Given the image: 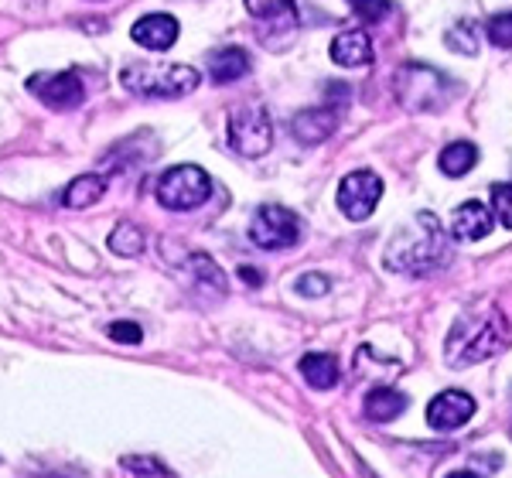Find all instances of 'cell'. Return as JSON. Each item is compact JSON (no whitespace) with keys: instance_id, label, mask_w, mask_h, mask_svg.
Listing matches in <instances>:
<instances>
[{"instance_id":"12","label":"cell","mask_w":512,"mask_h":478,"mask_svg":"<svg viewBox=\"0 0 512 478\" xmlns=\"http://www.w3.org/2000/svg\"><path fill=\"white\" fill-rule=\"evenodd\" d=\"M178 31L181 28L171 14H144V18L130 28V38H134L140 48H147V52H168L178 41Z\"/></svg>"},{"instance_id":"3","label":"cell","mask_w":512,"mask_h":478,"mask_svg":"<svg viewBox=\"0 0 512 478\" xmlns=\"http://www.w3.org/2000/svg\"><path fill=\"white\" fill-rule=\"evenodd\" d=\"M120 82L127 93L144 96V100H181L195 93L202 76L181 62H130L120 72Z\"/></svg>"},{"instance_id":"7","label":"cell","mask_w":512,"mask_h":478,"mask_svg":"<svg viewBox=\"0 0 512 478\" xmlns=\"http://www.w3.org/2000/svg\"><path fill=\"white\" fill-rule=\"evenodd\" d=\"M250 239L260 250H287L301 239V219L284 205H260L250 222Z\"/></svg>"},{"instance_id":"28","label":"cell","mask_w":512,"mask_h":478,"mask_svg":"<svg viewBox=\"0 0 512 478\" xmlns=\"http://www.w3.org/2000/svg\"><path fill=\"white\" fill-rule=\"evenodd\" d=\"M106 335H110L113 342H120V345H137L140 339H144V332H140L137 321H113V325L106 328Z\"/></svg>"},{"instance_id":"17","label":"cell","mask_w":512,"mask_h":478,"mask_svg":"<svg viewBox=\"0 0 512 478\" xmlns=\"http://www.w3.org/2000/svg\"><path fill=\"white\" fill-rule=\"evenodd\" d=\"M250 72V55L243 48H219L216 55H209V79L216 86H229V82L243 79Z\"/></svg>"},{"instance_id":"11","label":"cell","mask_w":512,"mask_h":478,"mask_svg":"<svg viewBox=\"0 0 512 478\" xmlns=\"http://www.w3.org/2000/svg\"><path fill=\"white\" fill-rule=\"evenodd\" d=\"M342 123V113L335 106H311V110H301L291 117V134L301 140V144L315 147L321 140H328Z\"/></svg>"},{"instance_id":"25","label":"cell","mask_w":512,"mask_h":478,"mask_svg":"<svg viewBox=\"0 0 512 478\" xmlns=\"http://www.w3.org/2000/svg\"><path fill=\"white\" fill-rule=\"evenodd\" d=\"M485 35H489V41L495 48H512V11L489 18V24H485Z\"/></svg>"},{"instance_id":"1","label":"cell","mask_w":512,"mask_h":478,"mask_svg":"<svg viewBox=\"0 0 512 478\" xmlns=\"http://www.w3.org/2000/svg\"><path fill=\"white\" fill-rule=\"evenodd\" d=\"M451 263V239L434 212H417L407 229H400L386 246L383 267L393 274L431 277Z\"/></svg>"},{"instance_id":"31","label":"cell","mask_w":512,"mask_h":478,"mask_svg":"<svg viewBox=\"0 0 512 478\" xmlns=\"http://www.w3.org/2000/svg\"><path fill=\"white\" fill-rule=\"evenodd\" d=\"M448 478H478L475 472H468V468H461V472H451Z\"/></svg>"},{"instance_id":"2","label":"cell","mask_w":512,"mask_h":478,"mask_svg":"<svg viewBox=\"0 0 512 478\" xmlns=\"http://www.w3.org/2000/svg\"><path fill=\"white\" fill-rule=\"evenodd\" d=\"M509 345V321L495 304H478L451 325L448 342H444V362L451 369H465L475 362L499 356Z\"/></svg>"},{"instance_id":"21","label":"cell","mask_w":512,"mask_h":478,"mask_svg":"<svg viewBox=\"0 0 512 478\" xmlns=\"http://www.w3.org/2000/svg\"><path fill=\"white\" fill-rule=\"evenodd\" d=\"M188 274H192L198 284L205 287V294L226 298V277H222V270L209 257H205V253H195V257H188Z\"/></svg>"},{"instance_id":"19","label":"cell","mask_w":512,"mask_h":478,"mask_svg":"<svg viewBox=\"0 0 512 478\" xmlns=\"http://www.w3.org/2000/svg\"><path fill=\"white\" fill-rule=\"evenodd\" d=\"M437 164H441V171L448 178H465L468 171L478 164V147L472 144V140H454V144H448L441 151Z\"/></svg>"},{"instance_id":"26","label":"cell","mask_w":512,"mask_h":478,"mask_svg":"<svg viewBox=\"0 0 512 478\" xmlns=\"http://www.w3.org/2000/svg\"><path fill=\"white\" fill-rule=\"evenodd\" d=\"M345 4L352 7L355 14H359L366 24H376V21H383L386 14H390V0H345Z\"/></svg>"},{"instance_id":"15","label":"cell","mask_w":512,"mask_h":478,"mask_svg":"<svg viewBox=\"0 0 512 478\" xmlns=\"http://www.w3.org/2000/svg\"><path fill=\"white\" fill-rule=\"evenodd\" d=\"M407 393H400L396 386H373L366 393V417L376 420V424H390L407 410Z\"/></svg>"},{"instance_id":"13","label":"cell","mask_w":512,"mask_h":478,"mask_svg":"<svg viewBox=\"0 0 512 478\" xmlns=\"http://www.w3.org/2000/svg\"><path fill=\"white\" fill-rule=\"evenodd\" d=\"M492 233V212L482 202H465L454 209L451 219V236L454 243H478Z\"/></svg>"},{"instance_id":"27","label":"cell","mask_w":512,"mask_h":478,"mask_svg":"<svg viewBox=\"0 0 512 478\" xmlns=\"http://www.w3.org/2000/svg\"><path fill=\"white\" fill-rule=\"evenodd\" d=\"M123 468L127 472H134V475H164V478H171V468H164L158 458H123Z\"/></svg>"},{"instance_id":"4","label":"cell","mask_w":512,"mask_h":478,"mask_svg":"<svg viewBox=\"0 0 512 478\" xmlns=\"http://www.w3.org/2000/svg\"><path fill=\"white\" fill-rule=\"evenodd\" d=\"M393 89L400 106L410 113L448 110L451 100L458 96V82L444 76L441 69H431V65H420V62H407L403 69H396Z\"/></svg>"},{"instance_id":"10","label":"cell","mask_w":512,"mask_h":478,"mask_svg":"<svg viewBox=\"0 0 512 478\" xmlns=\"http://www.w3.org/2000/svg\"><path fill=\"white\" fill-rule=\"evenodd\" d=\"M475 417V400L465 390H444L427 403V424L434 431H458Z\"/></svg>"},{"instance_id":"18","label":"cell","mask_w":512,"mask_h":478,"mask_svg":"<svg viewBox=\"0 0 512 478\" xmlns=\"http://www.w3.org/2000/svg\"><path fill=\"white\" fill-rule=\"evenodd\" d=\"M297 369H301V376L308 379L315 390H332V386L338 383V376H342L338 359L328 356V352H308Z\"/></svg>"},{"instance_id":"29","label":"cell","mask_w":512,"mask_h":478,"mask_svg":"<svg viewBox=\"0 0 512 478\" xmlns=\"http://www.w3.org/2000/svg\"><path fill=\"white\" fill-rule=\"evenodd\" d=\"M294 291L301 294V298H321V294H328V277H321V274H304V277L294 284Z\"/></svg>"},{"instance_id":"20","label":"cell","mask_w":512,"mask_h":478,"mask_svg":"<svg viewBox=\"0 0 512 478\" xmlns=\"http://www.w3.org/2000/svg\"><path fill=\"white\" fill-rule=\"evenodd\" d=\"M106 195V178L103 175H79L69 188L62 192V205L69 209H89Z\"/></svg>"},{"instance_id":"5","label":"cell","mask_w":512,"mask_h":478,"mask_svg":"<svg viewBox=\"0 0 512 478\" xmlns=\"http://www.w3.org/2000/svg\"><path fill=\"white\" fill-rule=\"evenodd\" d=\"M229 147L239 158H263L274 147V120L263 106H236L229 113Z\"/></svg>"},{"instance_id":"8","label":"cell","mask_w":512,"mask_h":478,"mask_svg":"<svg viewBox=\"0 0 512 478\" xmlns=\"http://www.w3.org/2000/svg\"><path fill=\"white\" fill-rule=\"evenodd\" d=\"M28 93L48 106V110H79L86 100V86H82L79 72H38L28 79Z\"/></svg>"},{"instance_id":"14","label":"cell","mask_w":512,"mask_h":478,"mask_svg":"<svg viewBox=\"0 0 512 478\" xmlns=\"http://www.w3.org/2000/svg\"><path fill=\"white\" fill-rule=\"evenodd\" d=\"M332 62L342 65V69H362V65L373 62V41L362 28L342 31L332 41Z\"/></svg>"},{"instance_id":"6","label":"cell","mask_w":512,"mask_h":478,"mask_svg":"<svg viewBox=\"0 0 512 478\" xmlns=\"http://www.w3.org/2000/svg\"><path fill=\"white\" fill-rule=\"evenodd\" d=\"M212 195V178L198 164H178L168 168L158 181V202L171 212L198 209Z\"/></svg>"},{"instance_id":"23","label":"cell","mask_w":512,"mask_h":478,"mask_svg":"<svg viewBox=\"0 0 512 478\" xmlns=\"http://www.w3.org/2000/svg\"><path fill=\"white\" fill-rule=\"evenodd\" d=\"M444 45L458 55H478V24L475 21L454 24V28H448V35H444Z\"/></svg>"},{"instance_id":"24","label":"cell","mask_w":512,"mask_h":478,"mask_svg":"<svg viewBox=\"0 0 512 478\" xmlns=\"http://www.w3.org/2000/svg\"><path fill=\"white\" fill-rule=\"evenodd\" d=\"M492 216L506 229H512V185H506V181L492 185Z\"/></svg>"},{"instance_id":"22","label":"cell","mask_w":512,"mask_h":478,"mask_svg":"<svg viewBox=\"0 0 512 478\" xmlns=\"http://www.w3.org/2000/svg\"><path fill=\"white\" fill-rule=\"evenodd\" d=\"M110 250L117 257H140L144 253V233L137 226H130V222H120L110 233Z\"/></svg>"},{"instance_id":"9","label":"cell","mask_w":512,"mask_h":478,"mask_svg":"<svg viewBox=\"0 0 512 478\" xmlns=\"http://www.w3.org/2000/svg\"><path fill=\"white\" fill-rule=\"evenodd\" d=\"M379 199H383V178H379L376 171H366V168L352 171V175H345L342 185H338V209L352 222L373 216Z\"/></svg>"},{"instance_id":"30","label":"cell","mask_w":512,"mask_h":478,"mask_svg":"<svg viewBox=\"0 0 512 478\" xmlns=\"http://www.w3.org/2000/svg\"><path fill=\"white\" fill-rule=\"evenodd\" d=\"M239 277L246 280L250 287H260L263 284V277H260V270H253V267H239Z\"/></svg>"},{"instance_id":"16","label":"cell","mask_w":512,"mask_h":478,"mask_svg":"<svg viewBox=\"0 0 512 478\" xmlns=\"http://www.w3.org/2000/svg\"><path fill=\"white\" fill-rule=\"evenodd\" d=\"M246 11L260 24H270L274 31L297 28V4L294 0H243Z\"/></svg>"}]
</instances>
